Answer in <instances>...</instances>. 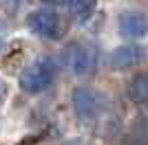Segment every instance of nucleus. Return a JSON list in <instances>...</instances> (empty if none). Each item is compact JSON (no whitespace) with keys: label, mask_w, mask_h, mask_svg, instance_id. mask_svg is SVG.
<instances>
[{"label":"nucleus","mask_w":148,"mask_h":145,"mask_svg":"<svg viewBox=\"0 0 148 145\" xmlns=\"http://www.w3.org/2000/svg\"><path fill=\"white\" fill-rule=\"evenodd\" d=\"M53 75H56V66L49 60H40L36 64H31L22 77H20V86L27 92H42L53 84Z\"/></svg>","instance_id":"f257e3e1"},{"label":"nucleus","mask_w":148,"mask_h":145,"mask_svg":"<svg viewBox=\"0 0 148 145\" xmlns=\"http://www.w3.org/2000/svg\"><path fill=\"white\" fill-rule=\"evenodd\" d=\"M64 66L69 68L75 75H86V72L95 70V64H97V53L93 51L86 44H71V46L64 51Z\"/></svg>","instance_id":"f03ea898"},{"label":"nucleus","mask_w":148,"mask_h":145,"mask_svg":"<svg viewBox=\"0 0 148 145\" xmlns=\"http://www.w3.org/2000/svg\"><path fill=\"white\" fill-rule=\"evenodd\" d=\"M29 29L36 35L53 40V37L60 35V18L51 9H38V11H33L29 16Z\"/></svg>","instance_id":"7ed1b4c3"},{"label":"nucleus","mask_w":148,"mask_h":145,"mask_svg":"<svg viewBox=\"0 0 148 145\" xmlns=\"http://www.w3.org/2000/svg\"><path fill=\"white\" fill-rule=\"evenodd\" d=\"M73 106L82 121H93L102 110V99L93 88H77L73 92Z\"/></svg>","instance_id":"20e7f679"},{"label":"nucleus","mask_w":148,"mask_h":145,"mask_svg":"<svg viewBox=\"0 0 148 145\" xmlns=\"http://www.w3.org/2000/svg\"><path fill=\"white\" fill-rule=\"evenodd\" d=\"M119 29H122L124 37H130V40H142L148 33V18L144 13H124L122 20H119Z\"/></svg>","instance_id":"39448f33"},{"label":"nucleus","mask_w":148,"mask_h":145,"mask_svg":"<svg viewBox=\"0 0 148 145\" xmlns=\"http://www.w3.org/2000/svg\"><path fill=\"white\" fill-rule=\"evenodd\" d=\"M144 60V51L139 46H135V44H126V46H119L113 51L111 55V62L113 66L117 68H126V66H135L137 62Z\"/></svg>","instance_id":"423d86ee"},{"label":"nucleus","mask_w":148,"mask_h":145,"mask_svg":"<svg viewBox=\"0 0 148 145\" xmlns=\"http://www.w3.org/2000/svg\"><path fill=\"white\" fill-rule=\"evenodd\" d=\"M128 95L137 103H148V75H137L128 86Z\"/></svg>","instance_id":"0eeeda50"},{"label":"nucleus","mask_w":148,"mask_h":145,"mask_svg":"<svg viewBox=\"0 0 148 145\" xmlns=\"http://www.w3.org/2000/svg\"><path fill=\"white\" fill-rule=\"evenodd\" d=\"M95 7H97V0H71V11L82 22L95 13Z\"/></svg>","instance_id":"6e6552de"},{"label":"nucleus","mask_w":148,"mask_h":145,"mask_svg":"<svg viewBox=\"0 0 148 145\" xmlns=\"http://www.w3.org/2000/svg\"><path fill=\"white\" fill-rule=\"evenodd\" d=\"M47 5H53V7H64V5H71V0H42Z\"/></svg>","instance_id":"1a4fd4ad"},{"label":"nucleus","mask_w":148,"mask_h":145,"mask_svg":"<svg viewBox=\"0 0 148 145\" xmlns=\"http://www.w3.org/2000/svg\"><path fill=\"white\" fill-rule=\"evenodd\" d=\"M5 95H7V86L0 81V106H2V101H5Z\"/></svg>","instance_id":"9d476101"},{"label":"nucleus","mask_w":148,"mask_h":145,"mask_svg":"<svg viewBox=\"0 0 148 145\" xmlns=\"http://www.w3.org/2000/svg\"><path fill=\"white\" fill-rule=\"evenodd\" d=\"M64 145H86V143H80V141H69V143H64Z\"/></svg>","instance_id":"9b49d317"},{"label":"nucleus","mask_w":148,"mask_h":145,"mask_svg":"<svg viewBox=\"0 0 148 145\" xmlns=\"http://www.w3.org/2000/svg\"><path fill=\"white\" fill-rule=\"evenodd\" d=\"M146 145H148V130H146Z\"/></svg>","instance_id":"f8f14e48"},{"label":"nucleus","mask_w":148,"mask_h":145,"mask_svg":"<svg viewBox=\"0 0 148 145\" xmlns=\"http://www.w3.org/2000/svg\"><path fill=\"white\" fill-rule=\"evenodd\" d=\"M0 48H2V40H0Z\"/></svg>","instance_id":"ddd939ff"}]
</instances>
